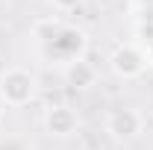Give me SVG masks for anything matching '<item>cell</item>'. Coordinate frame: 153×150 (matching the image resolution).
I'll list each match as a JSON object with an SVG mask.
<instances>
[{
  "label": "cell",
  "instance_id": "1",
  "mask_svg": "<svg viewBox=\"0 0 153 150\" xmlns=\"http://www.w3.org/2000/svg\"><path fill=\"white\" fill-rule=\"evenodd\" d=\"M36 91H38V79L27 68H6V71H0V103L3 106H9V109L30 106L36 100Z\"/></svg>",
  "mask_w": 153,
  "mask_h": 150
},
{
  "label": "cell",
  "instance_id": "2",
  "mask_svg": "<svg viewBox=\"0 0 153 150\" xmlns=\"http://www.w3.org/2000/svg\"><path fill=\"white\" fill-rule=\"evenodd\" d=\"M85 50H88V33L82 27H74V24H59V30L44 41V53L62 65L82 59Z\"/></svg>",
  "mask_w": 153,
  "mask_h": 150
},
{
  "label": "cell",
  "instance_id": "3",
  "mask_svg": "<svg viewBox=\"0 0 153 150\" xmlns=\"http://www.w3.org/2000/svg\"><path fill=\"white\" fill-rule=\"evenodd\" d=\"M103 130H106V135L112 141L130 144L135 138H141V132H144V115L138 112L135 106H115V109L106 112Z\"/></svg>",
  "mask_w": 153,
  "mask_h": 150
},
{
  "label": "cell",
  "instance_id": "4",
  "mask_svg": "<svg viewBox=\"0 0 153 150\" xmlns=\"http://www.w3.org/2000/svg\"><path fill=\"white\" fill-rule=\"evenodd\" d=\"M147 68V56L138 44H118L112 53H109V71L118 79H135V76L144 74Z\"/></svg>",
  "mask_w": 153,
  "mask_h": 150
},
{
  "label": "cell",
  "instance_id": "5",
  "mask_svg": "<svg viewBox=\"0 0 153 150\" xmlns=\"http://www.w3.org/2000/svg\"><path fill=\"white\" fill-rule=\"evenodd\" d=\"M41 124H44V132L53 135V138H71L79 130V115L68 103H53V106L44 109Z\"/></svg>",
  "mask_w": 153,
  "mask_h": 150
},
{
  "label": "cell",
  "instance_id": "6",
  "mask_svg": "<svg viewBox=\"0 0 153 150\" xmlns=\"http://www.w3.org/2000/svg\"><path fill=\"white\" fill-rule=\"evenodd\" d=\"M62 76H65V85H71L76 91H85L97 82V68L82 56V59H74V62L62 65Z\"/></svg>",
  "mask_w": 153,
  "mask_h": 150
},
{
  "label": "cell",
  "instance_id": "7",
  "mask_svg": "<svg viewBox=\"0 0 153 150\" xmlns=\"http://www.w3.org/2000/svg\"><path fill=\"white\" fill-rule=\"evenodd\" d=\"M50 6L56 9V12H74L82 6V0H50Z\"/></svg>",
  "mask_w": 153,
  "mask_h": 150
},
{
  "label": "cell",
  "instance_id": "8",
  "mask_svg": "<svg viewBox=\"0 0 153 150\" xmlns=\"http://www.w3.org/2000/svg\"><path fill=\"white\" fill-rule=\"evenodd\" d=\"M0 124H3V103H0Z\"/></svg>",
  "mask_w": 153,
  "mask_h": 150
}]
</instances>
